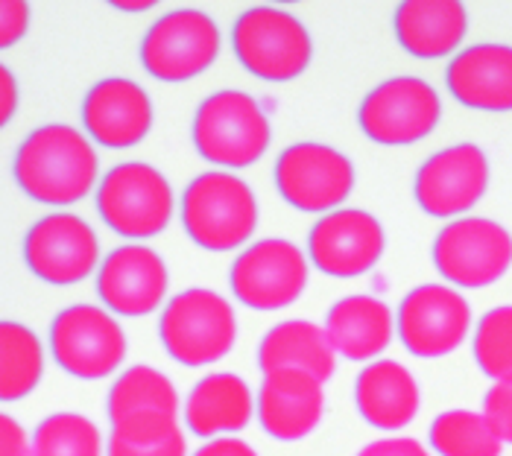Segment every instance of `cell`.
<instances>
[{"instance_id": "1", "label": "cell", "mask_w": 512, "mask_h": 456, "mask_svg": "<svg viewBox=\"0 0 512 456\" xmlns=\"http://www.w3.org/2000/svg\"><path fill=\"white\" fill-rule=\"evenodd\" d=\"M12 176L33 202L65 208L85 199L100 176L94 141L71 123L33 129L12 158Z\"/></svg>"}, {"instance_id": "2", "label": "cell", "mask_w": 512, "mask_h": 456, "mask_svg": "<svg viewBox=\"0 0 512 456\" xmlns=\"http://www.w3.org/2000/svg\"><path fill=\"white\" fill-rule=\"evenodd\" d=\"M179 220L205 252H232L258 228V199L249 182L229 170H205L182 193Z\"/></svg>"}, {"instance_id": "3", "label": "cell", "mask_w": 512, "mask_h": 456, "mask_svg": "<svg viewBox=\"0 0 512 456\" xmlns=\"http://www.w3.org/2000/svg\"><path fill=\"white\" fill-rule=\"evenodd\" d=\"M158 340L176 363L188 369L211 366L235 348V307L217 290L188 287L164 304L158 316Z\"/></svg>"}, {"instance_id": "4", "label": "cell", "mask_w": 512, "mask_h": 456, "mask_svg": "<svg viewBox=\"0 0 512 456\" xmlns=\"http://www.w3.org/2000/svg\"><path fill=\"white\" fill-rule=\"evenodd\" d=\"M191 135L194 147L208 164L232 173L252 167L270 150L273 126L252 94L223 88L199 103Z\"/></svg>"}, {"instance_id": "5", "label": "cell", "mask_w": 512, "mask_h": 456, "mask_svg": "<svg viewBox=\"0 0 512 456\" xmlns=\"http://www.w3.org/2000/svg\"><path fill=\"white\" fill-rule=\"evenodd\" d=\"M237 62L264 82H293L308 71L314 41L308 27L287 9L252 6L232 27Z\"/></svg>"}, {"instance_id": "6", "label": "cell", "mask_w": 512, "mask_h": 456, "mask_svg": "<svg viewBox=\"0 0 512 456\" xmlns=\"http://www.w3.org/2000/svg\"><path fill=\"white\" fill-rule=\"evenodd\" d=\"M97 214L123 240H150L170 226L176 193L147 161H123L97 185Z\"/></svg>"}, {"instance_id": "7", "label": "cell", "mask_w": 512, "mask_h": 456, "mask_svg": "<svg viewBox=\"0 0 512 456\" xmlns=\"http://www.w3.org/2000/svg\"><path fill=\"white\" fill-rule=\"evenodd\" d=\"M442 120V100L422 76H393L375 85L360 109V132L378 147H410L428 138Z\"/></svg>"}, {"instance_id": "8", "label": "cell", "mask_w": 512, "mask_h": 456, "mask_svg": "<svg viewBox=\"0 0 512 456\" xmlns=\"http://www.w3.org/2000/svg\"><path fill=\"white\" fill-rule=\"evenodd\" d=\"M278 196L302 214H331L355 190V164L346 152L316 141L281 150L273 170Z\"/></svg>"}, {"instance_id": "9", "label": "cell", "mask_w": 512, "mask_h": 456, "mask_svg": "<svg viewBox=\"0 0 512 456\" xmlns=\"http://www.w3.org/2000/svg\"><path fill=\"white\" fill-rule=\"evenodd\" d=\"M308 275L311 261L293 240L267 237L237 255L229 269V287L243 307L273 313L299 302L308 287Z\"/></svg>"}, {"instance_id": "10", "label": "cell", "mask_w": 512, "mask_h": 456, "mask_svg": "<svg viewBox=\"0 0 512 456\" xmlns=\"http://www.w3.org/2000/svg\"><path fill=\"white\" fill-rule=\"evenodd\" d=\"M50 357L77 380L109 378L126 357L118 319L97 304H71L50 322Z\"/></svg>"}, {"instance_id": "11", "label": "cell", "mask_w": 512, "mask_h": 456, "mask_svg": "<svg viewBox=\"0 0 512 456\" xmlns=\"http://www.w3.org/2000/svg\"><path fill=\"white\" fill-rule=\"evenodd\" d=\"M436 272L463 290H483L512 266V234L486 217H460L439 228L434 240Z\"/></svg>"}, {"instance_id": "12", "label": "cell", "mask_w": 512, "mask_h": 456, "mask_svg": "<svg viewBox=\"0 0 512 456\" xmlns=\"http://www.w3.org/2000/svg\"><path fill=\"white\" fill-rule=\"evenodd\" d=\"M223 47L220 27L202 9H173L144 33L141 65L158 82H188L205 74Z\"/></svg>"}, {"instance_id": "13", "label": "cell", "mask_w": 512, "mask_h": 456, "mask_svg": "<svg viewBox=\"0 0 512 456\" xmlns=\"http://www.w3.org/2000/svg\"><path fill=\"white\" fill-rule=\"evenodd\" d=\"M401 345L422 360L454 354L472 331V304L457 287L422 284L410 290L395 313Z\"/></svg>"}, {"instance_id": "14", "label": "cell", "mask_w": 512, "mask_h": 456, "mask_svg": "<svg viewBox=\"0 0 512 456\" xmlns=\"http://www.w3.org/2000/svg\"><path fill=\"white\" fill-rule=\"evenodd\" d=\"M24 264L50 287L82 284L100 269V240L77 214L53 211L24 234Z\"/></svg>"}, {"instance_id": "15", "label": "cell", "mask_w": 512, "mask_h": 456, "mask_svg": "<svg viewBox=\"0 0 512 456\" xmlns=\"http://www.w3.org/2000/svg\"><path fill=\"white\" fill-rule=\"evenodd\" d=\"M489 190V158L477 144L434 152L413 179L416 205L434 220H460Z\"/></svg>"}, {"instance_id": "16", "label": "cell", "mask_w": 512, "mask_h": 456, "mask_svg": "<svg viewBox=\"0 0 512 456\" xmlns=\"http://www.w3.org/2000/svg\"><path fill=\"white\" fill-rule=\"evenodd\" d=\"M387 231L363 208H337L319 217L308 234V261L331 278H357L384 258Z\"/></svg>"}, {"instance_id": "17", "label": "cell", "mask_w": 512, "mask_h": 456, "mask_svg": "<svg viewBox=\"0 0 512 456\" xmlns=\"http://www.w3.org/2000/svg\"><path fill=\"white\" fill-rule=\"evenodd\" d=\"M153 100L129 76H103L82 97L85 135L106 150L138 147L153 129Z\"/></svg>"}, {"instance_id": "18", "label": "cell", "mask_w": 512, "mask_h": 456, "mask_svg": "<svg viewBox=\"0 0 512 456\" xmlns=\"http://www.w3.org/2000/svg\"><path fill=\"white\" fill-rule=\"evenodd\" d=\"M170 272L156 249L123 243L97 269V296L118 316H150L167 299Z\"/></svg>"}, {"instance_id": "19", "label": "cell", "mask_w": 512, "mask_h": 456, "mask_svg": "<svg viewBox=\"0 0 512 456\" xmlns=\"http://www.w3.org/2000/svg\"><path fill=\"white\" fill-rule=\"evenodd\" d=\"M325 416V383L299 369H278L258 386V421L278 442L311 436Z\"/></svg>"}, {"instance_id": "20", "label": "cell", "mask_w": 512, "mask_h": 456, "mask_svg": "<svg viewBox=\"0 0 512 456\" xmlns=\"http://www.w3.org/2000/svg\"><path fill=\"white\" fill-rule=\"evenodd\" d=\"M448 94L477 112H512V47L472 44L445 68Z\"/></svg>"}, {"instance_id": "21", "label": "cell", "mask_w": 512, "mask_h": 456, "mask_svg": "<svg viewBox=\"0 0 512 456\" xmlns=\"http://www.w3.org/2000/svg\"><path fill=\"white\" fill-rule=\"evenodd\" d=\"M355 404L360 418L384 433L410 427L419 407L422 392L413 372L398 360H375L366 363L355 380Z\"/></svg>"}, {"instance_id": "22", "label": "cell", "mask_w": 512, "mask_h": 456, "mask_svg": "<svg viewBox=\"0 0 512 456\" xmlns=\"http://www.w3.org/2000/svg\"><path fill=\"white\" fill-rule=\"evenodd\" d=\"M393 33L413 59H442L460 50L469 12L460 0H404L395 9Z\"/></svg>"}, {"instance_id": "23", "label": "cell", "mask_w": 512, "mask_h": 456, "mask_svg": "<svg viewBox=\"0 0 512 456\" xmlns=\"http://www.w3.org/2000/svg\"><path fill=\"white\" fill-rule=\"evenodd\" d=\"M258 416V395L232 372H214L194 383L185 401V427L199 439H220L249 427Z\"/></svg>"}, {"instance_id": "24", "label": "cell", "mask_w": 512, "mask_h": 456, "mask_svg": "<svg viewBox=\"0 0 512 456\" xmlns=\"http://www.w3.org/2000/svg\"><path fill=\"white\" fill-rule=\"evenodd\" d=\"M325 331L337 354L352 363H375L398 337L393 310L375 296H346L331 304Z\"/></svg>"}, {"instance_id": "25", "label": "cell", "mask_w": 512, "mask_h": 456, "mask_svg": "<svg viewBox=\"0 0 512 456\" xmlns=\"http://www.w3.org/2000/svg\"><path fill=\"white\" fill-rule=\"evenodd\" d=\"M337 348L328 340L325 325L311 319H287L273 325L258 345V369L264 375L278 369H299L322 383L337 372Z\"/></svg>"}, {"instance_id": "26", "label": "cell", "mask_w": 512, "mask_h": 456, "mask_svg": "<svg viewBox=\"0 0 512 456\" xmlns=\"http://www.w3.org/2000/svg\"><path fill=\"white\" fill-rule=\"evenodd\" d=\"M179 392L173 380L153 366H129L109 389V421L132 416H179Z\"/></svg>"}, {"instance_id": "27", "label": "cell", "mask_w": 512, "mask_h": 456, "mask_svg": "<svg viewBox=\"0 0 512 456\" xmlns=\"http://www.w3.org/2000/svg\"><path fill=\"white\" fill-rule=\"evenodd\" d=\"M44 378V345L21 322H0V401L12 404L36 392Z\"/></svg>"}, {"instance_id": "28", "label": "cell", "mask_w": 512, "mask_h": 456, "mask_svg": "<svg viewBox=\"0 0 512 456\" xmlns=\"http://www.w3.org/2000/svg\"><path fill=\"white\" fill-rule=\"evenodd\" d=\"M431 451L439 456H501L504 442L483 413L448 410L431 421Z\"/></svg>"}, {"instance_id": "29", "label": "cell", "mask_w": 512, "mask_h": 456, "mask_svg": "<svg viewBox=\"0 0 512 456\" xmlns=\"http://www.w3.org/2000/svg\"><path fill=\"white\" fill-rule=\"evenodd\" d=\"M103 433L79 413H53L33 433V456H103Z\"/></svg>"}, {"instance_id": "30", "label": "cell", "mask_w": 512, "mask_h": 456, "mask_svg": "<svg viewBox=\"0 0 512 456\" xmlns=\"http://www.w3.org/2000/svg\"><path fill=\"white\" fill-rule=\"evenodd\" d=\"M474 363L492 380L512 378V304L489 310L474 328Z\"/></svg>"}, {"instance_id": "31", "label": "cell", "mask_w": 512, "mask_h": 456, "mask_svg": "<svg viewBox=\"0 0 512 456\" xmlns=\"http://www.w3.org/2000/svg\"><path fill=\"white\" fill-rule=\"evenodd\" d=\"M483 416L504 445H512V378L495 380L483 395Z\"/></svg>"}, {"instance_id": "32", "label": "cell", "mask_w": 512, "mask_h": 456, "mask_svg": "<svg viewBox=\"0 0 512 456\" xmlns=\"http://www.w3.org/2000/svg\"><path fill=\"white\" fill-rule=\"evenodd\" d=\"M106 456H188V442H185L182 430L176 436L158 442V445H132V442H126V439L112 433Z\"/></svg>"}, {"instance_id": "33", "label": "cell", "mask_w": 512, "mask_h": 456, "mask_svg": "<svg viewBox=\"0 0 512 456\" xmlns=\"http://www.w3.org/2000/svg\"><path fill=\"white\" fill-rule=\"evenodd\" d=\"M30 27V6L24 0H3L0 3V47H12L27 36Z\"/></svg>"}, {"instance_id": "34", "label": "cell", "mask_w": 512, "mask_h": 456, "mask_svg": "<svg viewBox=\"0 0 512 456\" xmlns=\"http://www.w3.org/2000/svg\"><path fill=\"white\" fill-rule=\"evenodd\" d=\"M0 456H33V436L9 413L0 416Z\"/></svg>"}, {"instance_id": "35", "label": "cell", "mask_w": 512, "mask_h": 456, "mask_svg": "<svg viewBox=\"0 0 512 456\" xmlns=\"http://www.w3.org/2000/svg\"><path fill=\"white\" fill-rule=\"evenodd\" d=\"M357 456H434L419 439L410 436H390V439H375L366 448H360Z\"/></svg>"}, {"instance_id": "36", "label": "cell", "mask_w": 512, "mask_h": 456, "mask_svg": "<svg viewBox=\"0 0 512 456\" xmlns=\"http://www.w3.org/2000/svg\"><path fill=\"white\" fill-rule=\"evenodd\" d=\"M18 103H21L18 79L3 65L0 68V126H9V120L18 112Z\"/></svg>"}, {"instance_id": "37", "label": "cell", "mask_w": 512, "mask_h": 456, "mask_svg": "<svg viewBox=\"0 0 512 456\" xmlns=\"http://www.w3.org/2000/svg\"><path fill=\"white\" fill-rule=\"evenodd\" d=\"M194 456H258V451L237 436H220L205 442L199 451H194Z\"/></svg>"}, {"instance_id": "38", "label": "cell", "mask_w": 512, "mask_h": 456, "mask_svg": "<svg viewBox=\"0 0 512 456\" xmlns=\"http://www.w3.org/2000/svg\"><path fill=\"white\" fill-rule=\"evenodd\" d=\"M115 9H123V12H147V9H153L156 6V0H115L112 3Z\"/></svg>"}]
</instances>
